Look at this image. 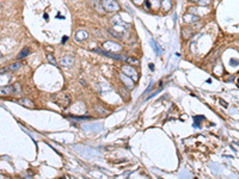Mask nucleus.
Masks as SVG:
<instances>
[{
    "instance_id": "obj_1",
    "label": "nucleus",
    "mask_w": 239,
    "mask_h": 179,
    "mask_svg": "<svg viewBox=\"0 0 239 179\" xmlns=\"http://www.w3.org/2000/svg\"><path fill=\"white\" fill-rule=\"evenodd\" d=\"M53 98L55 99L56 103L61 106V108H67L71 104V98L68 94L66 93H59V94H54Z\"/></svg>"
},
{
    "instance_id": "obj_2",
    "label": "nucleus",
    "mask_w": 239,
    "mask_h": 179,
    "mask_svg": "<svg viewBox=\"0 0 239 179\" xmlns=\"http://www.w3.org/2000/svg\"><path fill=\"white\" fill-rule=\"evenodd\" d=\"M102 5L107 12H116L120 10V6L115 0H102Z\"/></svg>"
},
{
    "instance_id": "obj_3",
    "label": "nucleus",
    "mask_w": 239,
    "mask_h": 179,
    "mask_svg": "<svg viewBox=\"0 0 239 179\" xmlns=\"http://www.w3.org/2000/svg\"><path fill=\"white\" fill-rule=\"evenodd\" d=\"M104 48L107 49V52H110V53H117V52H120V50L122 49V47L118 44V43H116V42H110V41H107V42H104Z\"/></svg>"
},
{
    "instance_id": "obj_4",
    "label": "nucleus",
    "mask_w": 239,
    "mask_h": 179,
    "mask_svg": "<svg viewBox=\"0 0 239 179\" xmlns=\"http://www.w3.org/2000/svg\"><path fill=\"white\" fill-rule=\"evenodd\" d=\"M122 72H123L124 74H127L128 76H130V78H132L134 81L137 79V72H136V69L133 68V67H130V66H127V65L122 66Z\"/></svg>"
},
{
    "instance_id": "obj_5",
    "label": "nucleus",
    "mask_w": 239,
    "mask_h": 179,
    "mask_svg": "<svg viewBox=\"0 0 239 179\" xmlns=\"http://www.w3.org/2000/svg\"><path fill=\"white\" fill-rule=\"evenodd\" d=\"M120 79L123 81V84L127 86L128 88H133L134 87V80L130 78V76H128L127 74H124L123 72L120 73Z\"/></svg>"
},
{
    "instance_id": "obj_6",
    "label": "nucleus",
    "mask_w": 239,
    "mask_h": 179,
    "mask_svg": "<svg viewBox=\"0 0 239 179\" xmlns=\"http://www.w3.org/2000/svg\"><path fill=\"white\" fill-rule=\"evenodd\" d=\"M60 63H61V66H64V67H72L73 63H74V59L72 56L67 55L60 60Z\"/></svg>"
},
{
    "instance_id": "obj_7",
    "label": "nucleus",
    "mask_w": 239,
    "mask_h": 179,
    "mask_svg": "<svg viewBox=\"0 0 239 179\" xmlns=\"http://www.w3.org/2000/svg\"><path fill=\"white\" fill-rule=\"evenodd\" d=\"M87 37H89V34H87L86 31H84V30H79V31H77V34H75V40H77L78 42L85 41Z\"/></svg>"
},
{
    "instance_id": "obj_8",
    "label": "nucleus",
    "mask_w": 239,
    "mask_h": 179,
    "mask_svg": "<svg viewBox=\"0 0 239 179\" xmlns=\"http://www.w3.org/2000/svg\"><path fill=\"white\" fill-rule=\"evenodd\" d=\"M92 5H93V8L98 12V13H104V12H105L102 3L98 1V0H92Z\"/></svg>"
},
{
    "instance_id": "obj_9",
    "label": "nucleus",
    "mask_w": 239,
    "mask_h": 179,
    "mask_svg": "<svg viewBox=\"0 0 239 179\" xmlns=\"http://www.w3.org/2000/svg\"><path fill=\"white\" fill-rule=\"evenodd\" d=\"M20 66H22V63L15 62V63H12V65H10L8 67H6L5 69L3 68V69H1V74H4V72H13V71H17Z\"/></svg>"
},
{
    "instance_id": "obj_10",
    "label": "nucleus",
    "mask_w": 239,
    "mask_h": 179,
    "mask_svg": "<svg viewBox=\"0 0 239 179\" xmlns=\"http://www.w3.org/2000/svg\"><path fill=\"white\" fill-rule=\"evenodd\" d=\"M18 103L22 104V105H24V106H27V108H34V106H35L34 101H31V100L28 99V98H20V99L18 100Z\"/></svg>"
},
{
    "instance_id": "obj_11",
    "label": "nucleus",
    "mask_w": 239,
    "mask_h": 179,
    "mask_svg": "<svg viewBox=\"0 0 239 179\" xmlns=\"http://www.w3.org/2000/svg\"><path fill=\"white\" fill-rule=\"evenodd\" d=\"M16 91V86H3L1 87V94H10Z\"/></svg>"
},
{
    "instance_id": "obj_12",
    "label": "nucleus",
    "mask_w": 239,
    "mask_h": 179,
    "mask_svg": "<svg viewBox=\"0 0 239 179\" xmlns=\"http://www.w3.org/2000/svg\"><path fill=\"white\" fill-rule=\"evenodd\" d=\"M29 54H30V49H29L28 47H25L24 49H22V52L18 54L17 59H18V60H20V59H23V57H27Z\"/></svg>"
},
{
    "instance_id": "obj_13",
    "label": "nucleus",
    "mask_w": 239,
    "mask_h": 179,
    "mask_svg": "<svg viewBox=\"0 0 239 179\" xmlns=\"http://www.w3.org/2000/svg\"><path fill=\"white\" fill-rule=\"evenodd\" d=\"M161 6H164L165 11H170L171 10V1L170 0H161Z\"/></svg>"
},
{
    "instance_id": "obj_14",
    "label": "nucleus",
    "mask_w": 239,
    "mask_h": 179,
    "mask_svg": "<svg viewBox=\"0 0 239 179\" xmlns=\"http://www.w3.org/2000/svg\"><path fill=\"white\" fill-rule=\"evenodd\" d=\"M198 19V17H196L195 15H186L185 17H184V20L185 22H195V20H197Z\"/></svg>"
},
{
    "instance_id": "obj_15",
    "label": "nucleus",
    "mask_w": 239,
    "mask_h": 179,
    "mask_svg": "<svg viewBox=\"0 0 239 179\" xmlns=\"http://www.w3.org/2000/svg\"><path fill=\"white\" fill-rule=\"evenodd\" d=\"M125 61H127L128 63H130V65H139V60L134 59V57H127Z\"/></svg>"
},
{
    "instance_id": "obj_16",
    "label": "nucleus",
    "mask_w": 239,
    "mask_h": 179,
    "mask_svg": "<svg viewBox=\"0 0 239 179\" xmlns=\"http://www.w3.org/2000/svg\"><path fill=\"white\" fill-rule=\"evenodd\" d=\"M47 59H48L49 63H52V65H54V66H56V65H57L56 61H55V59L52 56V54H47Z\"/></svg>"
},
{
    "instance_id": "obj_17",
    "label": "nucleus",
    "mask_w": 239,
    "mask_h": 179,
    "mask_svg": "<svg viewBox=\"0 0 239 179\" xmlns=\"http://www.w3.org/2000/svg\"><path fill=\"white\" fill-rule=\"evenodd\" d=\"M210 1H212V0H200V1H198V4L201 5V6H207V5H209L210 4Z\"/></svg>"
},
{
    "instance_id": "obj_18",
    "label": "nucleus",
    "mask_w": 239,
    "mask_h": 179,
    "mask_svg": "<svg viewBox=\"0 0 239 179\" xmlns=\"http://www.w3.org/2000/svg\"><path fill=\"white\" fill-rule=\"evenodd\" d=\"M145 6H146V8H151V3L149 1H145Z\"/></svg>"
},
{
    "instance_id": "obj_19",
    "label": "nucleus",
    "mask_w": 239,
    "mask_h": 179,
    "mask_svg": "<svg viewBox=\"0 0 239 179\" xmlns=\"http://www.w3.org/2000/svg\"><path fill=\"white\" fill-rule=\"evenodd\" d=\"M220 103H221V105H222V106H225V108H227V103H225V101H224L222 99H220Z\"/></svg>"
},
{
    "instance_id": "obj_20",
    "label": "nucleus",
    "mask_w": 239,
    "mask_h": 179,
    "mask_svg": "<svg viewBox=\"0 0 239 179\" xmlns=\"http://www.w3.org/2000/svg\"><path fill=\"white\" fill-rule=\"evenodd\" d=\"M231 62H232V65H234V66L238 65V61H237V60H231Z\"/></svg>"
},
{
    "instance_id": "obj_21",
    "label": "nucleus",
    "mask_w": 239,
    "mask_h": 179,
    "mask_svg": "<svg viewBox=\"0 0 239 179\" xmlns=\"http://www.w3.org/2000/svg\"><path fill=\"white\" fill-rule=\"evenodd\" d=\"M189 1H190V3H198L200 0H189Z\"/></svg>"
},
{
    "instance_id": "obj_22",
    "label": "nucleus",
    "mask_w": 239,
    "mask_h": 179,
    "mask_svg": "<svg viewBox=\"0 0 239 179\" xmlns=\"http://www.w3.org/2000/svg\"><path fill=\"white\" fill-rule=\"evenodd\" d=\"M237 83H238V86H239V78H238V80H237Z\"/></svg>"
}]
</instances>
